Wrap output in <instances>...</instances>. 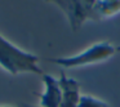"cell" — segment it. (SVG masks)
Returning a JSON list of instances; mask_svg holds the SVG:
<instances>
[{
	"label": "cell",
	"mask_w": 120,
	"mask_h": 107,
	"mask_svg": "<svg viewBox=\"0 0 120 107\" xmlns=\"http://www.w3.org/2000/svg\"><path fill=\"white\" fill-rule=\"evenodd\" d=\"M41 80L44 84V92L40 96L39 107H61L62 92L58 79L53 77L49 74H44Z\"/></svg>",
	"instance_id": "4"
},
{
	"label": "cell",
	"mask_w": 120,
	"mask_h": 107,
	"mask_svg": "<svg viewBox=\"0 0 120 107\" xmlns=\"http://www.w3.org/2000/svg\"><path fill=\"white\" fill-rule=\"evenodd\" d=\"M58 81L61 85V92H62L61 107H78L81 97L79 83L75 79L66 76L65 72H61Z\"/></svg>",
	"instance_id": "5"
},
{
	"label": "cell",
	"mask_w": 120,
	"mask_h": 107,
	"mask_svg": "<svg viewBox=\"0 0 120 107\" xmlns=\"http://www.w3.org/2000/svg\"><path fill=\"white\" fill-rule=\"evenodd\" d=\"M78 107H110L107 102L102 101L99 98H96L89 94H81L80 101H79Z\"/></svg>",
	"instance_id": "7"
},
{
	"label": "cell",
	"mask_w": 120,
	"mask_h": 107,
	"mask_svg": "<svg viewBox=\"0 0 120 107\" xmlns=\"http://www.w3.org/2000/svg\"><path fill=\"white\" fill-rule=\"evenodd\" d=\"M65 13L71 30L78 31L86 21H97L94 5L97 0H45Z\"/></svg>",
	"instance_id": "3"
},
{
	"label": "cell",
	"mask_w": 120,
	"mask_h": 107,
	"mask_svg": "<svg viewBox=\"0 0 120 107\" xmlns=\"http://www.w3.org/2000/svg\"><path fill=\"white\" fill-rule=\"evenodd\" d=\"M19 107H39V106H31V104H27V103H21Z\"/></svg>",
	"instance_id": "8"
},
{
	"label": "cell",
	"mask_w": 120,
	"mask_h": 107,
	"mask_svg": "<svg viewBox=\"0 0 120 107\" xmlns=\"http://www.w3.org/2000/svg\"><path fill=\"white\" fill-rule=\"evenodd\" d=\"M0 107H12V106H0Z\"/></svg>",
	"instance_id": "10"
},
{
	"label": "cell",
	"mask_w": 120,
	"mask_h": 107,
	"mask_svg": "<svg viewBox=\"0 0 120 107\" xmlns=\"http://www.w3.org/2000/svg\"><path fill=\"white\" fill-rule=\"evenodd\" d=\"M117 53L116 47L107 41H101L96 43L92 47L84 49L83 52L78 54L70 55V57H57V58H48V62H52L54 65L62 66L66 68H75V67H81L86 65H93L97 62L107 59Z\"/></svg>",
	"instance_id": "2"
},
{
	"label": "cell",
	"mask_w": 120,
	"mask_h": 107,
	"mask_svg": "<svg viewBox=\"0 0 120 107\" xmlns=\"http://www.w3.org/2000/svg\"><path fill=\"white\" fill-rule=\"evenodd\" d=\"M116 50H117V52H120V45H119V47H116Z\"/></svg>",
	"instance_id": "9"
},
{
	"label": "cell",
	"mask_w": 120,
	"mask_h": 107,
	"mask_svg": "<svg viewBox=\"0 0 120 107\" xmlns=\"http://www.w3.org/2000/svg\"><path fill=\"white\" fill-rule=\"evenodd\" d=\"M120 12V0H97L94 5L97 21L102 18H109Z\"/></svg>",
	"instance_id": "6"
},
{
	"label": "cell",
	"mask_w": 120,
	"mask_h": 107,
	"mask_svg": "<svg viewBox=\"0 0 120 107\" xmlns=\"http://www.w3.org/2000/svg\"><path fill=\"white\" fill-rule=\"evenodd\" d=\"M0 67L8 74L17 76L22 72H30L43 76L41 67L39 66V57L21 48L0 35Z\"/></svg>",
	"instance_id": "1"
}]
</instances>
